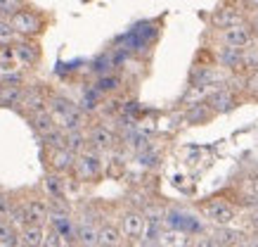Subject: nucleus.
<instances>
[{
    "mask_svg": "<svg viewBox=\"0 0 258 247\" xmlns=\"http://www.w3.org/2000/svg\"><path fill=\"white\" fill-rule=\"evenodd\" d=\"M40 140H43V145H45V147H62V145H64V131L59 126H55L52 131L43 133V136H40Z\"/></svg>",
    "mask_w": 258,
    "mask_h": 247,
    "instance_id": "30",
    "label": "nucleus"
},
{
    "mask_svg": "<svg viewBox=\"0 0 258 247\" xmlns=\"http://www.w3.org/2000/svg\"><path fill=\"white\" fill-rule=\"evenodd\" d=\"M246 5H249L251 10H256V12H258V0H246Z\"/></svg>",
    "mask_w": 258,
    "mask_h": 247,
    "instance_id": "35",
    "label": "nucleus"
},
{
    "mask_svg": "<svg viewBox=\"0 0 258 247\" xmlns=\"http://www.w3.org/2000/svg\"><path fill=\"white\" fill-rule=\"evenodd\" d=\"M114 145H116V136H114V131L109 126L95 124L88 131V147H93L97 152H109V150H114Z\"/></svg>",
    "mask_w": 258,
    "mask_h": 247,
    "instance_id": "9",
    "label": "nucleus"
},
{
    "mask_svg": "<svg viewBox=\"0 0 258 247\" xmlns=\"http://www.w3.org/2000/svg\"><path fill=\"white\" fill-rule=\"evenodd\" d=\"M74 242L83 247H97L100 245V226L93 223L90 219H83V221L76 226V233H74Z\"/></svg>",
    "mask_w": 258,
    "mask_h": 247,
    "instance_id": "13",
    "label": "nucleus"
},
{
    "mask_svg": "<svg viewBox=\"0 0 258 247\" xmlns=\"http://www.w3.org/2000/svg\"><path fill=\"white\" fill-rule=\"evenodd\" d=\"M211 238V245H237V242H242L244 235L239 231H232L230 226H218Z\"/></svg>",
    "mask_w": 258,
    "mask_h": 247,
    "instance_id": "22",
    "label": "nucleus"
},
{
    "mask_svg": "<svg viewBox=\"0 0 258 247\" xmlns=\"http://www.w3.org/2000/svg\"><path fill=\"white\" fill-rule=\"evenodd\" d=\"M26 112V117H31L36 112H43L47 110V95L43 88H24V97L19 103Z\"/></svg>",
    "mask_w": 258,
    "mask_h": 247,
    "instance_id": "12",
    "label": "nucleus"
},
{
    "mask_svg": "<svg viewBox=\"0 0 258 247\" xmlns=\"http://www.w3.org/2000/svg\"><path fill=\"white\" fill-rule=\"evenodd\" d=\"M71 174L76 176V181H83V183H95V181H100L102 174H104L102 152L93 150V147H83V150L76 155V162H74Z\"/></svg>",
    "mask_w": 258,
    "mask_h": 247,
    "instance_id": "1",
    "label": "nucleus"
},
{
    "mask_svg": "<svg viewBox=\"0 0 258 247\" xmlns=\"http://www.w3.org/2000/svg\"><path fill=\"white\" fill-rule=\"evenodd\" d=\"M62 245H67L62 235H59L55 228H47L45 238H43V247H62Z\"/></svg>",
    "mask_w": 258,
    "mask_h": 247,
    "instance_id": "31",
    "label": "nucleus"
},
{
    "mask_svg": "<svg viewBox=\"0 0 258 247\" xmlns=\"http://www.w3.org/2000/svg\"><path fill=\"white\" fill-rule=\"evenodd\" d=\"M118 88H121V79H118L116 74H104V76H100V79L95 81V90H97L100 95L116 93Z\"/></svg>",
    "mask_w": 258,
    "mask_h": 247,
    "instance_id": "26",
    "label": "nucleus"
},
{
    "mask_svg": "<svg viewBox=\"0 0 258 247\" xmlns=\"http://www.w3.org/2000/svg\"><path fill=\"white\" fill-rule=\"evenodd\" d=\"M17 38H19V33L15 31V26L10 24V19L8 17H0V48L12 45Z\"/></svg>",
    "mask_w": 258,
    "mask_h": 247,
    "instance_id": "27",
    "label": "nucleus"
},
{
    "mask_svg": "<svg viewBox=\"0 0 258 247\" xmlns=\"http://www.w3.org/2000/svg\"><path fill=\"white\" fill-rule=\"evenodd\" d=\"M227 83L225 74L223 69H216V67H197L195 72H192V86H199V88H216V86H223Z\"/></svg>",
    "mask_w": 258,
    "mask_h": 247,
    "instance_id": "11",
    "label": "nucleus"
},
{
    "mask_svg": "<svg viewBox=\"0 0 258 247\" xmlns=\"http://www.w3.org/2000/svg\"><path fill=\"white\" fill-rule=\"evenodd\" d=\"M202 212H204V216L211 223H216V226H232V223L237 221V216H239V209L223 197H213V200H209V202H204Z\"/></svg>",
    "mask_w": 258,
    "mask_h": 247,
    "instance_id": "3",
    "label": "nucleus"
},
{
    "mask_svg": "<svg viewBox=\"0 0 258 247\" xmlns=\"http://www.w3.org/2000/svg\"><path fill=\"white\" fill-rule=\"evenodd\" d=\"M29 121H31L33 131H36L38 136H43V133H47V131H52V128L57 126V121H55V117L50 114V110L36 112V114H31V117H29Z\"/></svg>",
    "mask_w": 258,
    "mask_h": 247,
    "instance_id": "20",
    "label": "nucleus"
},
{
    "mask_svg": "<svg viewBox=\"0 0 258 247\" xmlns=\"http://www.w3.org/2000/svg\"><path fill=\"white\" fill-rule=\"evenodd\" d=\"M10 223H15L17 228H22V226H26V209H24V202H12L10 205V212L8 216H5Z\"/></svg>",
    "mask_w": 258,
    "mask_h": 247,
    "instance_id": "29",
    "label": "nucleus"
},
{
    "mask_svg": "<svg viewBox=\"0 0 258 247\" xmlns=\"http://www.w3.org/2000/svg\"><path fill=\"white\" fill-rule=\"evenodd\" d=\"M206 105L213 110V114H227V112H232L239 107V95H237L227 83H223V86H216L209 90Z\"/></svg>",
    "mask_w": 258,
    "mask_h": 247,
    "instance_id": "5",
    "label": "nucleus"
},
{
    "mask_svg": "<svg viewBox=\"0 0 258 247\" xmlns=\"http://www.w3.org/2000/svg\"><path fill=\"white\" fill-rule=\"evenodd\" d=\"M8 19L22 38H36V36L45 31V17L31 8H24V5L19 10H15Z\"/></svg>",
    "mask_w": 258,
    "mask_h": 247,
    "instance_id": "2",
    "label": "nucleus"
},
{
    "mask_svg": "<svg viewBox=\"0 0 258 247\" xmlns=\"http://www.w3.org/2000/svg\"><path fill=\"white\" fill-rule=\"evenodd\" d=\"M43 188H45V192H47V197H50V200L67 197V181H64V174H57V171L45 174Z\"/></svg>",
    "mask_w": 258,
    "mask_h": 247,
    "instance_id": "16",
    "label": "nucleus"
},
{
    "mask_svg": "<svg viewBox=\"0 0 258 247\" xmlns=\"http://www.w3.org/2000/svg\"><path fill=\"white\" fill-rule=\"evenodd\" d=\"M157 242L159 245H166V247H180V245H187L189 240L180 228H166V231H159Z\"/></svg>",
    "mask_w": 258,
    "mask_h": 247,
    "instance_id": "24",
    "label": "nucleus"
},
{
    "mask_svg": "<svg viewBox=\"0 0 258 247\" xmlns=\"http://www.w3.org/2000/svg\"><path fill=\"white\" fill-rule=\"evenodd\" d=\"M125 242L123 233L114 223H102L100 226V247H121Z\"/></svg>",
    "mask_w": 258,
    "mask_h": 247,
    "instance_id": "18",
    "label": "nucleus"
},
{
    "mask_svg": "<svg viewBox=\"0 0 258 247\" xmlns=\"http://www.w3.org/2000/svg\"><path fill=\"white\" fill-rule=\"evenodd\" d=\"M24 97V86L0 83V107H19Z\"/></svg>",
    "mask_w": 258,
    "mask_h": 247,
    "instance_id": "19",
    "label": "nucleus"
},
{
    "mask_svg": "<svg viewBox=\"0 0 258 247\" xmlns=\"http://www.w3.org/2000/svg\"><path fill=\"white\" fill-rule=\"evenodd\" d=\"M242 90L249 97H258V67H256V69L244 72V76H242Z\"/></svg>",
    "mask_w": 258,
    "mask_h": 247,
    "instance_id": "28",
    "label": "nucleus"
},
{
    "mask_svg": "<svg viewBox=\"0 0 258 247\" xmlns=\"http://www.w3.org/2000/svg\"><path fill=\"white\" fill-rule=\"evenodd\" d=\"M211 119H213V110L206 103L189 105V112H187V121H189V124H209Z\"/></svg>",
    "mask_w": 258,
    "mask_h": 247,
    "instance_id": "25",
    "label": "nucleus"
},
{
    "mask_svg": "<svg viewBox=\"0 0 258 247\" xmlns=\"http://www.w3.org/2000/svg\"><path fill=\"white\" fill-rule=\"evenodd\" d=\"M216 60H218V67L225 72H244V48L223 45L216 50Z\"/></svg>",
    "mask_w": 258,
    "mask_h": 247,
    "instance_id": "10",
    "label": "nucleus"
},
{
    "mask_svg": "<svg viewBox=\"0 0 258 247\" xmlns=\"http://www.w3.org/2000/svg\"><path fill=\"white\" fill-rule=\"evenodd\" d=\"M118 228L123 233V238L133 240V242H140L145 238V231H147V216L140 209H128L121 214V223Z\"/></svg>",
    "mask_w": 258,
    "mask_h": 247,
    "instance_id": "6",
    "label": "nucleus"
},
{
    "mask_svg": "<svg viewBox=\"0 0 258 247\" xmlns=\"http://www.w3.org/2000/svg\"><path fill=\"white\" fill-rule=\"evenodd\" d=\"M43 238H45V226L26 223L19 228V245L24 247H43Z\"/></svg>",
    "mask_w": 258,
    "mask_h": 247,
    "instance_id": "15",
    "label": "nucleus"
},
{
    "mask_svg": "<svg viewBox=\"0 0 258 247\" xmlns=\"http://www.w3.org/2000/svg\"><path fill=\"white\" fill-rule=\"evenodd\" d=\"M47 150V167L50 171L57 174H71L74 162H76V152H71L69 147H45Z\"/></svg>",
    "mask_w": 258,
    "mask_h": 247,
    "instance_id": "8",
    "label": "nucleus"
},
{
    "mask_svg": "<svg viewBox=\"0 0 258 247\" xmlns=\"http://www.w3.org/2000/svg\"><path fill=\"white\" fill-rule=\"evenodd\" d=\"M220 45H232V48H251L256 43V36L251 31V26L246 22H239V24H232V26H225V29H218L216 33Z\"/></svg>",
    "mask_w": 258,
    "mask_h": 247,
    "instance_id": "4",
    "label": "nucleus"
},
{
    "mask_svg": "<svg viewBox=\"0 0 258 247\" xmlns=\"http://www.w3.org/2000/svg\"><path fill=\"white\" fill-rule=\"evenodd\" d=\"M12 50H15V60L22 69H33L40 60V48L33 43L31 38H19L12 43Z\"/></svg>",
    "mask_w": 258,
    "mask_h": 247,
    "instance_id": "7",
    "label": "nucleus"
},
{
    "mask_svg": "<svg viewBox=\"0 0 258 247\" xmlns=\"http://www.w3.org/2000/svg\"><path fill=\"white\" fill-rule=\"evenodd\" d=\"M24 209H26V223H38V226H45L47 223V214H50L47 200H43V197L26 200Z\"/></svg>",
    "mask_w": 258,
    "mask_h": 247,
    "instance_id": "14",
    "label": "nucleus"
},
{
    "mask_svg": "<svg viewBox=\"0 0 258 247\" xmlns=\"http://www.w3.org/2000/svg\"><path fill=\"white\" fill-rule=\"evenodd\" d=\"M246 223H249V228L253 233H258V207L256 209H251L249 216H246Z\"/></svg>",
    "mask_w": 258,
    "mask_h": 247,
    "instance_id": "33",
    "label": "nucleus"
},
{
    "mask_svg": "<svg viewBox=\"0 0 258 247\" xmlns=\"http://www.w3.org/2000/svg\"><path fill=\"white\" fill-rule=\"evenodd\" d=\"M64 147L79 155L83 147H88V133L83 128H74V131H64Z\"/></svg>",
    "mask_w": 258,
    "mask_h": 247,
    "instance_id": "23",
    "label": "nucleus"
},
{
    "mask_svg": "<svg viewBox=\"0 0 258 247\" xmlns=\"http://www.w3.org/2000/svg\"><path fill=\"white\" fill-rule=\"evenodd\" d=\"M24 5V0H0V17H10Z\"/></svg>",
    "mask_w": 258,
    "mask_h": 247,
    "instance_id": "32",
    "label": "nucleus"
},
{
    "mask_svg": "<svg viewBox=\"0 0 258 247\" xmlns=\"http://www.w3.org/2000/svg\"><path fill=\"white\" fill-rule=\"evenodd\" d=\"M19 245V228L10 223L5 216H0V247H17Z\"/></svg>",
    "mask_w": 258,
    "mask_h": 247,
    "instance_id": "21",
    "label": "nucleus"
},
{
    "mask_svg": "<svg viewBox=\"0 0 258 247\" xmlns=\"http://www.w3.org/2000/svg\"><path fill=\"white\" fill-rule=\"evenodd\" d=\"M10 205H12V202L8 200V195H5V192H0V216H8Z\"/></svg>",
    "mask_w": 258,
    "mask_h": 247,
    "instance_id": "34",
    "label": "nucleus"
},
{
    "mask_svg": "<svg viewBox=\"0 0 258 247\" xmlns=\"http://www.w3.org/2000/svg\"><path fill=\"white\" fill-rule=\"evenodd\" d=\"M244 22V15L239 12V8H220L216 15L211 17V24L216 29H225V26H232V24H239Z\"/></svg>",
    "mask_w": 258,
    "mask_h": 247,
    "instance_id": "17",
    "label": "nucleus"
}]
</instances>
